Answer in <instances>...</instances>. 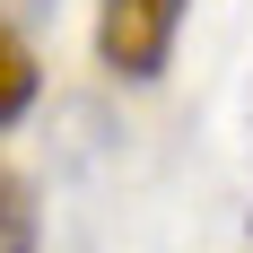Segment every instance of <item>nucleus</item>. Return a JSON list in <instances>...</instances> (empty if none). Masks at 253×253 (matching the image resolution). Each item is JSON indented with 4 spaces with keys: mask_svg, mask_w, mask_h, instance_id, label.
<instances>
[{
    "mask_svg": "<svg viewBox=\"0 0 253 253\" xmlns=\"http://www.w3.org/2000/svg\"><path fill=\"white\" fill-rule=\"evenodd\" d=\"M175 26H183V0H105L96 9V52L123 79H157L166 52H175Z\"/></svg>",
    "mask_w": 253,
    "mask_h": 253,
    "instance_id": "obj_1",
    "label": "nucleus"
},
{
    "mask_svg": "<svg viewBox=\"0 0 253 253\" xmlns=\"http://www.w3.org/2000/svg\"><path fill=\"white\" fill-rule=\"evenodd\" d=\"M35 87H44V70H35V52H26V35L9 18H0V131L18 123L26 105H35Z\"/></svg>",
    "mask_w": 253,
    "mask_h": 253,
    "instance_id": "obj_2",
    "label": "nucleus"
},
{
    "mask_svg": "<svg viewBox=\"0 0 253 253\" xmlns=\"http://www.w3.org/2000/svg\"><path fill=\"white\" fill-rule=\"evenodd\" d=\"M35 236H44V218H35V192H26V183L0 166V253H35Z\"/></svg>",
    "mask_w": 253,
    "mask_h": 253,
    "instance_id": "obj_3",
    "label": "nucleus"
}]
</instances>
